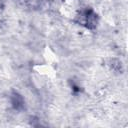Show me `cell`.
Listing matches in <instances>:
<instances>
[{
  "mask_svg": "<svg viewBox=\"0 0 128 128\" xmlns=\"http://www.w3.org/2000/svg\"><path fill=\"white\" fill-rule=\"evenodd\" d=\"M81 10L80 0H64L60 8L62 15L69 19L78 18L79 15H81Z\"/></svg>",
  "mask_w": 128,
  "mask_h": 128,
  "instance_id": "1",
  "label": "cell"
},
{
  "mask_svg": "<svg viewBox=\"0 0 128 128\" xmlns=\"http://www.w3.org/2000/svg\"><path fill=\"white\" fill-rule=\"evenodd\" d=\"M34 69L36 70V72L43 76V77H48V78H52L55 76V70L52 66V64H42V65H37L34 67Z\"/></svg>",
  "mask_w": 128,
  "mask_h": 128,
  "instance_id": "2",
  "label": "cell"
}]
</instances>
